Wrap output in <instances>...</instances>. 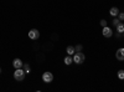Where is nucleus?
Returning <instances> with one entry per match:
<instances>
[{"instance_id": "1", "label": "nucleus", "mask_w": 124, "mask_h": 92, "mask_svg": "<svg viewBox=\"0 0 124 92\" xmlns=\"http://www.w3.org/2000/svg\"><path fill=\"white\" fill-rule=\"evenodd\" d=\"M85 60H86V56H85V54H82V51H79V52H75V55H73V62L75 64L81 65V64L85 62Z\"/></svg>"}, {"instance_id": "2", "label": "nucleus", "mask_w": 124, "mask_h": 92, "mask_svg": "<svg viewBox=\"0 0 124 92\" xmlns=\"http://www.w3.org/2000/svg\"><path fill=\"white\" fill-rule=\"evenodd\" d=\"M26 76V72L24 71V68H16L14 72V78L16 81H24Z\"/></svg>"}, {"instance_id": "3", "label": "nucleus", "mask_w": 124, "mask_h": 92, "mask_svg": "<svg viewBox=\"0 0 124 92\" xmlns=\"http://www.w3.org/2000/svg\"><path fill=\"white\" fill-rule=\"evenodd\" d=\"M42 81H44L45 84H50V82H52V81H54V75L47 71V72L42 74Z\"/></svg>"}, {"instance_id": "4", "label": "nucleus", "mask_w": 124, "mask_h": 92, "mask_svg": "<svg viewBox=\"0 0 124 92\" xmlns=\"http://www.w3.org/2000/svg\"><path fill=\"white\" fill-rule=\"evenodd\" d=\"M29 37L31 40H37L40 37V31L37 29H31L30 31H29Z\"/></svg>"}, {"instance_id": "5", "label": "nucleus", "mask_w": 124, "mask_h": 92, "mask_svg": "<svg viewBox=\"0 0 124 92\" xmlns=\"http://www.w3.org/2000/svg\"><path fill=\"white\" fill-rule=\"evenodd\" d=\"M116 57H117V60H119V61H124V47H120V49L117 50Z\"/></svg>"}, {"instance_id": "6", "label": "nucleus", "mask_w": 124, "mask_h": 92, "mask_svg": "<svg viewBox=\"0 0 124 92\" xmlns=\"http://www.w3.org/2000/svg\"><path fill=\"white\" fill-rule=\"evenodd\" d=\"M102 34H103V36H104V37H110V36L113 35V31H112V29H110V27L106 26V27H103Z\"/></svg>"}, {"instance_id": "7", "label": "nucleus", "mask_w": 124, "mask_h": 92, "mask_svg": "<svg viewBox=\"0 0 124 92\" xmlns=\"http://www.w3.org/2000/svg\"><path fill=\"white\" fill-rule=\"evenodd\" d=\"M23 61L20 60V59H15L14 61H13V66L15 67V68H23Z\"/></svg>"}, {"instance_id": "8", "label": "nucleus", "mask_w": 124, "mask_h": 92, "mask_svg": "<svg viewBox=\"0 0 124 92\" xmlns=\"http://www.w3.org/2000/svg\"><path fill=\"white\" fill-rule=\"evenodd\" d=\"M109 14H110V16H118V14H119V9H118V8H110Z\"/></svg>"}, {"instance_id": "9", "label": "nucleus", "mask_w": 124, "mask_h": 92, "mask_svg": "<svg viewBox=\"0 0 124 92\" xmlns=\"http://www.w3.org/2000/svg\"><path fill=\"white\" fill-rule=\"evenodd\" d=\"M116 27H117V33H118V34H123V33H124V24H123L122 21H120Z\"/></svg>"}, {"instance_id": "10", "label": "nucleus", "mask_w": 124, "mask_h": 92, "mask_svg": "<svg viewBox=\"0 0 124 92\" xmlns=\"http://www.w3.org/2000/svg\"><path fill=\"white\" fill-rule=\"evenodd\" d=\"M72 61H73V57H72L71 55H68V56H66L65 59H63V62H65V65H71L72 64Z\"/></svg>"}, {"instance_id": "11", "label": "nucleus", "mask_w": 124, "mask_h": 92, "mask_svg": "<svg viewBox=\"0 0 124 92\" xmlns=\"http://www.w3.org/2000/svg\"><path fill=\"white\" fill-rule=\"evenodd\" d=\"M66 51H67V54L68 55H75V52H76V50H75V46H67V49H66Z\"/></svg>"}, {"instance_id": "12", "label": "nucleus", "mask_w": 124, "mask_h": 92, "mask_svg": "<svg viewBox=\"0 0 124 92\" xmlns=\"http://www.w3.org/2000/svg\"><path fill=\"white\" fill-rule=\"evenodd\" d=\"M23 68H24V71H25L26 74H30V72H31V67H30L29 64H24V65H23Z\"/></svg>"}, {"instance_id": "13", "label": "nucleus", "mask_w": 124, "mask_h": 92, "mask_svg": "<svg viewBox=\"0 0 124 92\" xmlns=\"http://www.w3.org/2000/svg\"><path fill=\"white\" fill-rule=\"evenodd\" d=\"M118 78L124 80V70H119L118 71Z\"/></svg>"}, {"instance_id": "14", "label": "nucleus", "mask_w": 124, "mask_h": 92, "mask_svg": "<svg viewBox=\"0 0 124 92\" xmlns=\"http://www.w3.org/2000/svg\"><path fill=\"white\" fill-rule=\"evenodd\" d=\"M119 23H120V20H119L118 17H116L114 20H113V23H112V24H113V26H117V25H118Z\"/></svg>"}, {"instance_id": "15", "label": "nucleus", "mask_w": 124, "mask_h": 92, "mask_svg": "<svg viewBox=\"0 0 124 92\" xmlns=\"http://www.w3.org/2000/svg\"><path fill=\"white\" fill-rule=\"evenodd\" d=\"M118 19L120 20V21H124V13H119L118 14Z\"/></svg>"}, {"instance_id": "16", "label": "nucleus", "mask_w": 124, "mask_h": 92, "mask_svg": "<svg viewBox=\"0 0 124 92\" xmlns=\"http://www.w3.org/2000/svg\"><path fill=\"white\" fill-rule=\"evenodd\" d=\"M99 24H101V26H102V27H106V26H107V21H106L104 19L101 20V23H99Z\"/></svg>"}, {"instance_id": "17", "label": "nucleus", "mask_w": 124, "mask_h": 92, "mask_svg": "<svg viewBox=\"0 0 124 92\" xmlns=\"http://www.w3.org/2000/svg\"><path fill=\"white\" fill-rule=\"evenodd\" d=\"M75 50H76V52H79V51H82V45H77V46L75 47Z\"/></svg>"}, {"instance_id": "18", "label": "nucleus", "mask_w": 124, "mask_h": 92, "mask_svg": "<svg viewBox=\"0 0 124 92\" xmlns=\"http://www.w3.org/2000/svg\"><path fill=\"white\" fill-rule=\"evenodd\" d=\"M0 74H1V68H0Z\"/></svg>"}, {"instance_id": "19", "label": "nucleus", "mask_w": 124, "mask_h": 92, "mask_svg": "<svg viewBox=\"0 0 124 92\" xmlns=\"http://www.w3.org/2000/svg\"><path fill=\"white\" fill-rule=\"evenodd\" d=\"M123 36H124V33H123Z\"/></svg>"}]
</instances>
